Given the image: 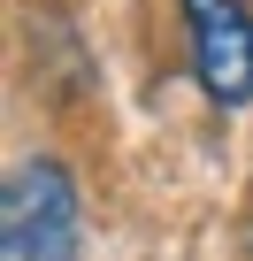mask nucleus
I'll return each mask as SVG.
<instances>
[{"mask_svg":"<svg viewBox=\"0 0 253 261\" xmlns=\"http://www.w3.org/2000/svg\"><path fill=\"white\" fill-rule=\"evenodd\" d=\"M85 253V207L77 177L54 154H31L0 185V261H77Z\"/></svg>","mask_w":253,"mask_h":261,"instance_id":"obj_1","label":"nucleus"},{"mask_svg":"<svg viewBox=\"0 0 253 261\" xmlns=\"http://www.w3.org/2000/svg\"><path fill=\"white\" fill-rule=\"evenodd\" d=\"M177 16H184L200 92L215 108H245L253 100V16H245V0H177Z\"/></svg>","mask_w":253,"mask_h":261,"instance_id":"obj_2","label":"nucleus"},{"mask_svg":"<svg viewBox=\"0 0 253 261\" xmlns=\"http://www.w3.org/2000/svg\"><path fill=\"white\" fill-rule=\"evenodd\" d=\"M245 261H253V223H245Z\"/></svg>","mask_w":253,"mask_h":261,"instance_id":"obj_3","label":"nucleus"}]
</instances>
